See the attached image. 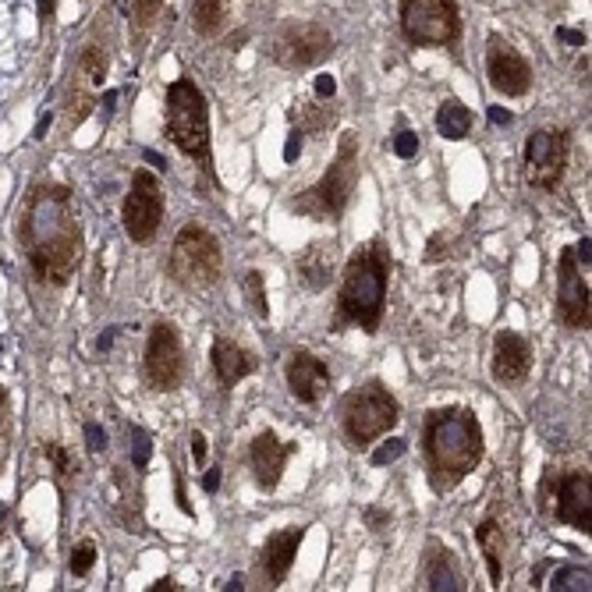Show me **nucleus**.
<instances>
[{"mask_svg": "<svg viewBox=\"0 0 592 592\" xmlns=\"http://www.w3.org/2000/svg\"><path fill=\"white\" fill-rule=\"evenodd\" d=\"M288 387L295 394V401L302 405H320L323 394L330 390V369L323 359H316L312 351H295L288 359Z\"/></svg>", "mask_w": 592, "mask_h": 592, "instance_id": "nucleus-19", "label": "nucleus"}, {"mask_svg": "<svg viewBox=\"0 0 592 592\" xmlns=\"http://www.w3.org/2000/svg\"><path fill=\"white\" fill-rule=\"evenodd\" d=\"M121 224H125L135 245L153 242L160 224H164V192L149 171H135L132 192L125 195V206H121Z\"/></svg>", "mask_w": 592, "mask_h": 592, "instance_id": "nucleus-10", "label": "nucleus"}, {"mask_svg": "<svg viewBox=\"0 0 592 592\" xmlns=\"http://www.w3.org/2000/svg\"><path fill=\"white\" fill-rule=\"evenodd\" d=\"M571 139L564 128H539L525 142V181L539 192H554L568 167Z\"/></svg>", "mask_w": 592, "mask_h": 592, "instance_id": "nucleus-9", "label": "nucleus"}, {"mask_svg": "<svg viewBox=\"0 0 592 592\" xmlns=\"http://www.w3.org/2000/svg\"><path fill=\"white\" fill-rule=\"evenodd\" d=\"M128 437L135 440V468H146V461H149V437L142 433V429H132Z\"/></svg>", "mask_w": 592, "mask_h": 592, "instance_id": "nucleus-34", "label": "nucleus"}, {"mask_svg": "<svg viewBox=\"0 0 592 592\" xmlns=\"http://www.w3.org/2000/svg\"><path fill=\"white\" fill-rule=\"evenodd\" d=\"M47 128H50V114H47V117H39V125H36V139H43V135H47Z\"/></svg>", "mask_w": 592, "mask_h": 592, "instance_id": "nucleus-46", "label": "nucleus"}, {"mask_svg": "<svg viewBox=\"0 0 592 592\" xmlns=\"http://www.w3.org/2000/svg\"><path fill=\"white\" fill-rule=\"evenodd\" d=\"M476 539H479V550H483L486 571H490V582L500 589V582H504V529H500L497 518H486L479 525Z\"/></svg>", "mask_w": 592, "mask_h": 592, "instance_id": "nucleus-22", "label": "nucleus"}, {"mask_svg": "<svg viewBox=\"0 0 592 592\" xmlns=\"http://www.w3.org/2000/svg\"><path fill=\"white\" fill-rule=\"evenodd\" d=\"M557 316L564 327L589 330V284L578 273L575 252H561V273H557Z\"/></svg>", "mask_w": 592, "mask_h": 592, "instance_id": "nucleus-16", "label": "nucleus"}, {"mask_svg": "<svg viewBox=\"0 0 592 592\" xmlns=\"http://www.w3.org/2000/svg\"><path fill=\"white\" fill-rule=\"evenodd\" d=\"M54 15H57V0H39V25H43V32L54 25Z\"/></svg>", "mask_w": 592, "mask_h": 592, "instance_id": "nucleus-36", "label": "nucleus"}, {"mask_svg": "<svg viewBox=\"0 0 592 592\" xmlns=\"http://www.w3.org/2000/svg\"><path fill=\"white\" fill-rule=\"evenodd\" d=\"M334 93H337L334 75H320V78H316V96H320V100H330Z\"/></svg>", "mask_w": 592, "mask_h": 592, "instance_id": "nucleus-37", "label": "nucleus"}, {"mask_svg": "<svg viewBox=\"0 0 592 592\" xmlns=\"http://www.w3.org/2000/svg\"><path fill=\"white\" fill-rule=\"evenodd\" d=\"M426 458H429V483L437 493H447L476 472L483 461V426H479L476 412L468 408H440L429 412L426 419Z\"/></svg>", "mask_w": 592, "mask_h": 592, "instance_id": "nucleus-2", "label": "nucleus"}, {"mask_svg": "<svg viewBox=\"0 0 592 592\" xmlns=\"http://www.w3.org/2000/svg\"><path fill=\"white\" fill-rule=\"evenodd\" d=\"M390 284V252L383 242L362 245L355 256L348 259L341 277V291H337V323H351V327L376 334L383 320V302H387Z\"/></svg>", "mask_w": 592, "mask_h": 592, "instance_id": "nucleus-3", "label": "nucleus"}, {"mask_svg": "<svg viewBox=\"0 0 592 592\" xmlns=\"http://www.w3.org/2000/svg\"><path fill=\"white\" fill-rule=\"evenodd\" d=\"M486 75H490V86L504 96H525L532 86V68L522 54H518L507 39L490 36L486 43Z\"/></svg>", "mask_w": 592, "mask_h": 592, "instance_id": "nucleus-15", "label": "nucleus"}, {"mask_svg": "<svg viewBox=\"0 0 592 592\" xmlns=\"http://www.w3.org/2000/svg\"><path fill=\"white\" fill-rule=\"evenodd\" d=\"M220 479H224V476H220V468H210V472H206V479H203V490L206 493H217L220 490Z\"/></svg>", "mask_w": 592, "mask_h": 592, "instance_id": "nucleus-41", "label": "nucleus"}, {"mask_svg": "<svg viewBox=\"0 0 592 592\" xmlns=\"http://www.w3.org/2000/svg\"><path fill=\"white\" fill-rule=\"evenodd\" d=\"M160 8H164V0H135V25H139V32H146L160 18Z\"/></svg>", "mask_w": 592, "mask_h": 592, "instance_id": "nucleus-30", "label": "nucleus"}, {"mask_svg": "<svg viewBox=\"0 0 592 592\" xmlns=\"http://www.w3.org/2000/svg\"><path fill=\"white\" fill-rule=\"evenodd\" d=\"M355 185H359V139L351 132H344L341 149H337V160L330 164V171L309 192L298 195L291 206L298 213H305V217L341 220V213L351 203V195H355Z\"/></svg>", "mask_w": 592, "mask_h": 592, "instance_id": "nucleus-5", "label": "nucleus"}, {"mask_svg": "<svg viewBox=\"0 0 592 592\" xmlns=\"http://www.w3.org/2000/svg\"><path fill=\"white\" fill-rule=\"evenodd\" d=\"M401 419V408L383 383H366V387L351 390L341 405V426L351 447H369L380 440L387 429H394Z\"/></svg>", "mask_w": 592, "mask_h": 592, "instance_id": "nucleus-7", "label": "nucleus"}, {"mask_svg": "<svg viewBox=\"0 0 592 592\" xmlns=\"http://www.w3.org/2000/svg\"><path fill=\"white\" fill-rule=\"evenodd\" d=\"M0 405H4V394H0Z\"/></svg>", "mask_w": 592, "mask_h": 592, "instance_id": "nucleus-47", "label": "nucleus"}, {"mask_svg": "<svg viewBox=\"0 0 592 592\" xmlns=\"http://www.w3.org/2000/svg\"><path fill=\"white\" fill-rule=\"evenodd\" d=\"M146 376L156 390H171L181 387L185 380V348H181V337L171 323H156L149 330V341H146Z\"/></svg>", "mask_w": 592, "mask_h": 592, "instance_id": "nucleus-11", "label": "nucleus"}, {"mask_svg": "<svg viewBox=\"0 0 592 592\" xmlns=\"http://www.w3.org/2000/svg\"><path fill=\"white\" fill-rule=\"evenodd\" d=\"M557 39H564V43H571V47H585V36L582 32H575V29H557Z\"/></svg>", "mask_w": 592, "mask_h": 592, "instance_id": "nucleus-40", "label": "nucleus"}, {"mask_svg": "<svg viewBox=\"0 0 592 592\" xmlns=\"http://www.w3.org/2000/svg\"><path fill=\"white\" fill-rule=\"evenodd\" d=\"M210 362H213V373H217L220 387H234V383H242L245 376L256 373V355L245 351L242 344L227 341V337H217L210 348Z\"/></svg>", "mask_w": 592, "mask_h": 592, "instance_id": "nucleus-21", "label": "nucleus"}, {"mask_svg": "<svg viewBox=\"0 0 592 592\" xmlns=\"http://www.w3.org/2000/svg\"><path fill=\"white\" fill-rule=\"evenodd\" d=\"M366 522H369V525H387L390 518L383 515V511H376V507H369V511H366Z\"/></svg>", "mask_w": 592, "mask_h": 592, "instance_id": "nucleus-43", "label": "nucleus"}, {"mask_svg": "<svg viewBox=\"0 0 592 592\" xmlns=\"http://www.w3.org/2000/svg\"><path fill=\"white\" fill-rule=\"evenodd\" d=\"M295 454V444H284L273 429L259 433L256 440L249 444V465H252V476H256L259 490H277L284 476V465L288 458Z\"/></svg>", "mask_w": 592, "mask_h": 592, "instance_id": "nucleus-18", "label": "nucleus"}, {"mask_svg": "<svg viewBox=\"0 0 592 592\" xmlns=\"http://www.w3.org/2000/svg\"><path fill=\"white\" fill-rule=\"evenodd\" d=\"M571 252H575V263L578 266H589L592 263V242H589V238H582L578 245H571Z\"/></svg>", "mask_w": 592, "mask_h": 592, "instance_id": "nucleus-38", "label": "nucleus"}, {"mask_svg": "<svg viewBox=\"0 0 592 592\" xmlns=\"http://www.w3.org/2000/svg\"><path fill=\"white\" fill-rule=\"evenodd\" d=\"M554 592H589V568H561L550 578Z\"/></svg>", "mask_w": 592, "mask_h": 592, "instance_id": "nucleus-28", "label": "nucleus"}, {"mask_svg": "<svg viewBox=\"0 0 592 592\" xmlns=\"http://www.w3.org/2000/svg\"><path fill=\"white\" fill-rule=\"evenodd\" d=\"M43 454H47V458L54 461V465H57V472H61V476H71V472H75V461L68 458V451H64V447H57V444H47V447H43Z\"/></svg>", "mask_w": 592, "mask_h": 592, "instance_id": "nucleus-32", "label": "nucleus"}, {"mask_svg": "<svg viewBox=\"0 0 592 592\" xmlns=\"http://www.w3.org/2000/svg\"><path fill=\"white\" fill-rule=\"evenodd\" d=\"M86 440H89V451H93V454L107 451V433H103L96 422H89V426H86Z\"/></svg>", "mask_w": 592, "mask_h": 592, "instance_id": "nucleus-35", "label": "nucleus"}, {"mask_svg": "<svg viewBox=\"0 0 592 592\" xmlns=\"http://www.w3.org/2000/svg\"><path fill=\"white\" fill-rule=\"evenodd\" d=\"M171 277L181 288H192V291L213 288L224 277V252H220V242L206 227L188 224L174 234Z\"/></svg>", "mask_w": 592, "mask_h": 592, "instance_id": "nucleus-6", "label": "nucleus"}, {"mask_svg": "<svg viewBox=\"0 0 592 592\" xmlns=\"http://www.w3.org/2000/svg\"><path fill=\"white\" fill-rule=\"evenodd\" d=\"M426 585H429V589H447V592L465 589V585H461V575L454 571V554H451V550L429 546V557H426Z\"/></svg>", "mask_w": 592, "mask_h": 592, "instance_id": "nucleus-23", "label": "nucleus"}, {"mask_svg": "<svg viewBox=\"0 0 592 592\" xmlns=\"http://www.w3.org/2000/svg\"><path fill=\"white\" fill-rule=\"evenodd\" d=\"M149 589H153V592H160V589H164V592H174V589H178V582H174V578H160V582L149 585Z\"/></svg>", "mask_w": 592, "mask_h": 592, "instance_id": "nucleus-44", "label": "nucleus"}, {"mask_svg": "<svg viewBox=\"0 0 592 592\" xmlns=\"http://www.w3.org/2000/svg\"><path fill=\"white\" fill-rule=\"evenodd\" d=\"M107 54L103 47L89 43L82 54H78V64L71 71V89H68V121L71 125H82L89 114V107L96 103V89L107 82Z\"/></svg>", "mask_w": 592, "mask_h": 592, "instance_id": "nucleus-14", "label": "nucleus"}, {"mask_svg": "<svg viewBox=\"0 0 592 592\" xmlns=\"http://www.w3.org/2000/svg\"><path fill=\"white\" fill-rule=\"evenodd\" d=\"M93 564H96V543L93 539H82V543L71 550V571H75V575H89Z\"/></svg>", "mask_w": 592, "mask_h": 592, "instance_id": "nucleus-29", "label": "nucleus"}, {"mask_svg": "<svg viewBox=\"0 0 592 592\" xmlns=\"http://www.w3.org/2000/svg\"><path fill=\"white\" fill-rule=\"evenodd\" d=\"M437 132L444 135V139H451V142H461L468 132H472V110H468L465 103H458V100L440 103Z\"/></svg>", "mask_w": 592, "mask_h": 592, "instance_id": "nucleus-25", "label": "nucleus"}, {"mask_svg": "<svg viewBox=\"0 0 592 592\" xmlns=\"http://www.w3.org/2000/svg\"><path fill=\"white\" fill-rule=\"evenodd\" d=\"M334 54V36L323 25H291L273 43V61L281 68H312Z\"/></svg>", "mask_w": 592, "mask_h": 592, "instance_id": "nucleus-13", "label": "nucleus"}, {"mask_svg": "<svg viewBox=\"0 0 592 592\" xmlns=\"http://www.w3.org/2000/svg\"><path fill=\"white\" fill-rule=\"evenodd\" d=\"M490 121H493V125H511V110H504V107H490Z\"/></svg>", "mask_w": 592, "mask_h": 592, "instance_id": "nucleus-42", "label": "nucleus"}, {"mask_svg": "<svg viewBox=\"0 0 592 592\" xmlns=\"http://www.w3.org/2000/svg\"><path fill=\"white\" fill-rule=\"evenodd\" d=\"M192 458H195V465H203L206 461V437L199 433V429H192Z\"/></svg>", "mask_w": 592, "mask_h": 592, "instance_id": "nucleus-39", "label": "nucleus"}, {"mask_svg": "<svg viewBox=\"0 0 592 592\" xmlns=\"http://www.w3.org/2000/svg\"><path fill=\"white\" fill-rule=\"evenodd\" d=\"M298 142H302V132H291V142H288V164H291V160H295Z\"/></svg>", "mask_w": 592, "mask_h": 592, "instance_id": "nucleus-45", "label": "nucleus"}, {"mask_svg": "<svg viewBox=\"0 0 592 592\" xmlns=\"http://www.w3.org/2000/svg\"><path fill=\"white\" fill-rule=\"evenodd\" d=\"M401 32L415 47H451L461 36V11L454 0H401Z\"/></svg>", "mask_w": 592, "mask_h": 592, "instance_id": "nucleus-8", "label": "nucleus"}, {"mask_svg": "<svg viewBox=\"0 0 592 592\" xmlns=\"http://www.w3.org/2000/svg\"><path fill=\"white\" fill-rule=\"evenodd\" d=\"M394 153H398L401 160H412V156L419 153V139H415V132H398V135H394Z\"/></svg>", "mask_w": 592, "mask_h": 592, "instance_id": "nucleus-33", "label": "nucleus"}, {"mask_svg": "<svg viewBox=\"0 0 592 592\" xmlns=\"http://www.w3.org/2000/svg\"><path fill=\"white\" fill-rule=\"evenodd\" d=\"M543 490H554V518L564 525H571V529L585 532L589 536L592 532V504H589V472H564V476H557L554 468L546 472V483Z\"/></svg>", "mask_w": 592, "mask_h": 592, "instance_id": "nucleus-12", "label": "nucleus"}, {"mask_svg": "<svg viewBox=\"0 0 592 592\" xmlns=\"http://www.w3.org/2000/svg\"><path fill=\"white\" fill-rule=\"evenodd\" d=\"M405 451H408V444H405V440H398V437H394V440H387V444H383V447H376V451H373V465H376V468L390 465V461H398Z\"/></svg>", "mask_w": 592, "mask_h": 592, "instance_id": "nucleus-31", "label": "nucleus"}, {"mask_svg": "<svg viewBox=\"0 0 592 592\" xmlns=\"http://www.w3.org/2000/svg\"><path fill=\"white\" fill-rule=\"evenodd\" d=\"M192 25L199 36H217L220 25H224V0H195Z\"/></svg>", "mask_w": 592, "mask_h": 592, "instance_id": "nucleus-26", "label": "nucleus"}, {"mask_svg": "<svg viewBox=\"0 0 592 592\" xmlns=\"http://www.w3.org/2000/svg\"><path fill=\"white\" fill-rule=\"evenodd\" d=\"M167 139L195 164L210 171V103L203 89L192 78L181 75L167 86V110H164Z\"/></svg>", "mask_w": 592, "mask_h": 592, "instance_id": "nucleus-4", "label": "nucleus"}, {"mask_svg": "<svg viewBox=\"0 0 592 592\" xmlns=\"http://www.w3.org/2000/svg\"><path fill=\"white\" fill-rule=\"evenodd\" d=\"M490 373L504 387H518L532 373V344L522 334H515V330H497Z\"/></svg>", "mask_w": 592, "mask_h": 592, "instance_id": "nucleus-17", "label": "nucleus"}, {"mask_svg": "<svg viewBox=\"0 0 592 592\" xmlns=\"http://www.w3.org/2000/svg\"><path fill=\"white\" fill-rule=\"evenodd\" d=\"M242 291H245V302L252 305V312H256L259 320H266L270 316V305H266V284H263V273L259 270H249L242 277Z\"/></svg>", "mask_w": 592, "mask_h": 592, "instance_id": "nucleus-27", "label": "nucleus"}, {"mask_svg": "<svg viewBox=\"0 0 592 592\" xmlns=\"http://www.w3.org/2000/svg\"><path fill=\"white\" fill-rule=\"evenodd\" d=\"M298 270H302V281L309 288H323L330 281V273H334V249L327 245H312L302 259H298Z\"/></svg>", "mask_w": 592, "mask_h": 592, "instance_id": "nucleus-24", "label": "nucleus"}, {"mask_svg": "<svg viewBox=\"0 0 592 592\" xmlns=\"http://www.w3.org/2000/svg\"><path fill=\"white\" fill-rule=\"evenodd\" d=\"M36 281L68 284L82 263V227L75 217V203L64 185H36L25 199L22 224H18Z\"/></svg>", "mask_w": 592, "mask_h": 592, "instance_id": "nucleus-1", "label": "nucleus"}, {"mask_svg": "<svg viewBox=\"0 0 592 592\" xmlns=\"http://www.w3.org/2000/svg\"><path fill=\"white\" fill-rule=\"evenodd\" d=\"M305 539V529L302 525H291V529L284 532H273L270 539H266L263 546V575L266 582L277 589V585L284 582V578L291 575V564H295V554H298V546H302Z\"/></svg>", "mask_w": 592, "mask_h": 592, "instance_id": "nucleus-20", "label": "nucleus"}]
</instances>
